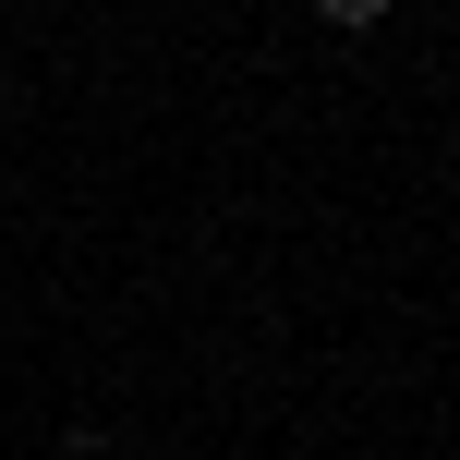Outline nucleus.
<instances>
[{
	"label": "nucleus",
	"mask_w": 460,
	"mask_h": 460,
	"mask_svg": "<svg viewBox=\"0 0 460 460\" xmlns=\"http://www.w3.org/2000/svg\"><path fill=\"white\" fill-rule=\"evenodd\" d=\"M315 24H340V37H364V24H388V0H315Z\"/></svg>",
	"instance_id": "1"
}]
</instances>
